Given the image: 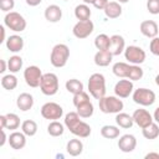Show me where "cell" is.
Listing matches in <instances>:
<instances>
[{"mask_svg": "<svg viewBox=\"0 0 159 159\" xmlns=\"http://www.w3.org/2000/svg\"><path fill=\"white\" fill-rule=\"evenodd\" d=\"M88 93L94 98L99 99L106 96V78L102 73H92L88 78Z\"/></svg>", "mask_w": 159, "mask_h": 159, "instance_id": "cell-1", "label": "cell"}, {"mask_svg": "<svg viewBox=\"0 0 159 159\" xmlns=\"http://www.w3.org/2000/svg\"><path fill=\"white\" fill-rule=\"evenodd\" d=\"M98 106L99 111L104 114H111V113H119L124 108V103L119 97L117 96H103L102 98L98 99Z\"/></svg>", "mask_w": 159, "mask_h": 159, "instance_id": "cell-2", "label": "cell"}, {"mask_svg": "<svg viewBox=\"0 0 159 159\" xmlns=\"http://www.w3.org/2000/svg\"><path fill=\"white\" fill-rule=\"evenodd\" d=\"M70 57V48L65 43H57L52 47L50 55V62L56 68H62L66 66Z\"/></svg>", "mask_w": 159, "mask_h": 159, "instance_id": "cell-3", "label": "cell"}, {"mask_svg": "<svg viewBox=\"0 0 159 159\" xmlns=\"http://www.w3.org/2000/svg\"><path fill=\"white\" fill-rule=\"evenodd\" d=\"M4 25L7 29H10L11 31L22 32L26 29V25L27 24H26L25 17L20 12L10 11V12H6V15L4 17Z\"/></svg>", "mask_w": 159, "mask_h": 159, "instance_id": "cell-4", "label": "cell"}, {"mask_svg": "<svg viewBox=\"0 0 159 159\" xmlns=\"http://www.w3.org/2000/svg\"><path fill=\"white\" fill-rule=\"evenodd\" d=\"M132 98H133L134 103H137L142 107H149V106L154 104L157 96L152 89L142 87V88H137L133 91Z\"/></svg>", "mask_w": 159, "mask_h": 159, "instance_id": "cell-5", "label": "cell"}, {"mask_svg": "<svg viewBox=\"0 0 159 159\" xmlns=\"http://www.w3.org/2000/svg\"><path fill=\"white\" fill-rule=\"evenodd\" d=\"M40 89L45 96H55L58 91V77L52 72L43 73Z\"/></svg>", "mask_w": 159, "mask_h": 159, "instance_id": "cell-6", "label": "cell"}, {"mask_svg": "<svg viewBox=\"0 0 159 159\" xmlns=\"http://www.w3.org/2000/svg\"><path fill=\"white\" fill-rule=\"evenodd\" d=\"M42 76H43V73H42V71L39 66L31 65V66H27L24 70V80H25L26 84L32 87V88L40 87Z\"/></svg>", "mask_w": 159, "mask_h": 159, "instance_id": "cell-7", "label": "cell"}, {"mask_svg": "<svg viewBox=\"0 0 159 159\" xmlns=\"http://www.w3.org/2000/svg\"><path fill=\"white\" fill-rule=\"evenodd\" d=\"M41 116L48 120H58L63 116V108L56 102H47L41 107Z\"/></svg>", "mask_w": 159, "mask_h": 159, "instance_id": "cell-8", "label": "cell"}, {"mask_svg": "<svg viewBox=\"0 0 159 159\" xmlns=\"http://www.w3.org/2000/svg\"><path fill=\"white\" fill-rule=\"evenodd\" d=\"M124 57L130 65H142L145 61V51L135 45H130L124 50Z\"/></svg>", "mask_w": 159, "mask_h": 159, "instance_id": "cell-9", "label": "cell"}, {"mask_svg": "<svg viewBox=\"0 0 159 159\" xmlns=\"http://www.w3.org/2000/svg\"><path fill=\"white\" fill-rule=\"evenodd\" d=\"M94 30V24L92 22V20H83V21H77L72 29V34L76 39L82 40L88 37Z\"/></svg>", "mask_w": 159, "mask_h": 159, "instance_id": "cell-10", "label": "cell"}, {"mask_svg": "<svg viewBox=\"0 0 159 159\" xmlns=\"http://www.w3.org/2000/svg\"><path fill=\"white\" fill-rule=\"evenodd\" d=\"M134 91L133 81L128 78H122L114 84V94L119 98H128Z\"/></svg>", "mask_w": 159, "mask_h": 159, "instance_id": "cell-11", "label": "cell"}, {"mask_svg": "<svg viewBox=\"0 0 159 159\" xmlns=\"http://www.w3.org/2000/svg\"><path fill=\"white\" fill-rule=\"evenodd\" d=\"M132 117H133L134 123H135L139 128H142V129L145 128V127H148L149 124H152V123L154 122L153 116H152L147 109H144V108H138V109H135V111L133 112Z\"/></svg>", "mask_w": 159, "mask_h": 159, "instance_id": "cell-12", "label": "cell"}, {"mask_svg": "<svg viewBox=\"0 0 159 159\" xmlns=\"http://www.w3.org/2000/svg\"><path fill=\"white\" fill-rule=\"evenodd\" d=\"M137 147V139L133 134H123L118 139V148L123 153H132Z\"/></svg>", "mask_w": 159, "mask_h": 159, "instance_id": "cell-13", "label": "cell"}, {"mask_svg": "<svg viewBox=\"0 0 159 159\" xmlns=\"http://www.w3.org/2000/svg\"><path fill=\"white\" fill-rule=\"evenodd\" d=\"M139 30L142 35H144L148 39H153L159 32V26L154 20H144L139 25Z\"/></svg>", "mask_w": 159, "mask_h": 159, "instance_id": "cell-14", "label": "cell"}, {"mask_svg": "<svg viewBox=\"0 0 159 159\" xmlns=\"http://www.w3.org/2000/svg\"><path fill=\"white\" fill-rule=\"evenodd\" d=\"M26 134L21 130V132H17V130H12V133L9 135V144L12 149L15 150H20L22 149L25 145H26Z\"/></svg>", "mask_w": 159, "mask_h": 159, "instance_id": "cell-15", "label": "cell"}, {"mask_svg": "<svg viewBox=\"0 0 159 159\" xmlns=\"http://www.w3.org/2000/svg\"><path fill=\"white\" fill-rule=\"evenodd\" d=\"M125 50V40L123 36L120 35H112L111 36V46H109V51L113 56H119L120 53H123Z\"/></svg>", "mask_w": 159, "mask_h": 159, "instance_id": "cell-16", "label": "cell"}, {"mask_svg": "<svg viewBox=\"0 0 159 159\" xmlns=\"http://www.w3.org/2000/svg\"><path fill=\"white\" fill-rule=\"evenodd\" d=\"M45 19L48 21V22H58L61 19H62V9L56 5V4H52V5H48L46 9H45Z\"/></svg>", "mask_w": 159, "mask_h": 159, "instance_id": "cell-17", "label": "cell"}, {"mask_svg": "<svg viewBox=\"0 0 159 159\" xmlns=\"http://www.w3.org/2000/svg\"><path fill=\"white\" fill-rule=\"evenodd\" d=\"M5 45H6V48L10 52L17 53L24 48V39L20 35H11L6 39Z\"/></svg>", "mask_w": 159, "mask_h": 159, "instance_id": "cell-18", "label": "cell"}, {"mask_svg": "<svg viewBox=\"0 0 159 159\" xmlns=\"http://www.w3.org/2000/svg\"><path fill=\"white\" fill-rule=\"evenodd\" d=\"M16 106L22 112L30 111L34 107V97H32V94H30L27 92L20 93L17 96V98H16Z\"/></svg>", "mask_w": 159, "mask_h": 159, "instance_id": "cell-19", "label": "cell"}, {"mask_svg": "<svg viewBox=\"0 0 159 159\" xmlns=\"http://www.w3.org/2000/svg\"><path fill=\"white\" fill-rule=\"evenodd\" d=\"M70 132H71L73 135L78 137V138H87V137L91 135L92 128H91V125L87 124L86 122H83V120H78V122L70 129Z\"/></svg>", "mask_w": 159, "mask_h": 159, "instance_id": "cell-20", "label": "cell"}, {"mask_svg": "<svg viewBox=\"0 0 159 159\" xmlns=\"http://www.w3.org/2000/svg\"><path fill=\"white\" fill-rule=\"evenodd\" d=\"M94 63L99 67H106L109 66V63L113 60V55L111 53L109 50H98L94 55Z\"/></svg>", "mask_w": 159, "mask_h": 159, "instance_id": "cell-21", "label": "cell"}, {"mask_svg": "<svg viewBox=\"0 0 159 159\" xmlns=\"http://www.w3.org/2000/svg\"><path fill=\"white\" fill-rule=\"evenodd\" d=\"M66 152L71 155V157H78L82 154L83 152V143L81 139L75 138V139H70L66 144Z\"/></svg>", "mask_w": 159, "mask_h": 159, "instance_id": "cell-22", "label": "cell"}, {"mask_svg": "<svg viewBox=\"0 0 159 159\" xmlns=\"http://www.w3.org/2000/svg\"><path fill=\"white\" fill-rule=\"evenodd\" d=\"M103 11L108 19H117L122 15V6L118 1H109Z\"/></svg>", "mask_w": 159, "mask_h": 159, "instance_id": "cell-23", "label": "cell"}, {"mask_svg": "<svg viewBox=\"0 0 159 159\" xmlns=\"http://www.w3.org/2000/svg\"><path fill=\"white\" fill-rule=\"evenodd\" d=\"M76 112L78 113V116L81 118H89V117H92L93 113H94V107H93L91 99L78 104L76 107Z\"/></svg>", "mask_w": 159, "mask_h": 159, "instance_id": "cell-24", "label": "cell"}, {"mask_svg": "<svg viewBox=\"0 0 159 159\" xmlns=\"http://www.w3.org/2000/svg\"><path fill=\"white\" fill-rule=\"evenodd\" d=\"M116 123L119 128H123V129H128V128H132V125L134 124V120H133V117L129 116L128 113H124V112H119L117 113L116 116Z\"/></svg>", "mask_w": 159, "mask_h": 159, "instance_id": "cell-25", "label": "cell"}, {"mask_svg": "<svg viewBox=\"0 0 159 159\" xmlns=\"http://www.w3.org/2000/svg\"><path fill=\"white\" fill-rule=\"evenodd\" d=\"M91 15H92V11H91L88 4H80L75 7V16L78 21L89 20Z\"/></svg>", "mask_w": 159, "mask_h": 159, "instance_id": "cell-26", "label": "cell"}, {"mask_svg": "<svg viewBox=\"0 0 159 159\" xmlns=\"http://www.w3.org/2000/svg\"><path fill=\"white\" fill-rule=\"evenodd\" d=\"M119 134H120V129L118 125L106 124L101 128V135L106 139H116L119 137Z\"/></svg>", "mask_w": 159, "mask_h": 159, "instance_id": "cell-27", "label": "cell"}, {"mask_svg": "<svg viewBox=\"0 0 159 159\" xmlns=\"http://www.w3.org/2000/svg\"><path fill=\"white\" fill-rule=\"evenodd\" d=\"M129 67H130V63H127V62H116L113 65V67H112V72L118 78H127L128 72H129Z\"/></svg>", "mask_w": 159, "mask_h": 159, "instance_id": "cell-28", "label": "cell"}, {"mask_svg": "<svg viewBox=\"0 0 159 159\" xmlns=\"http://www.w3.org/2000/svg\"><path fill=\"white\" fill-rule=\"evenodd\" d=\"M17 83H19L17 77L11 72L9 75H4L1 77V86L6 91H14L17 87Z\"/></svg>", "mask_w": 159, "mask_h": 159, "instance_id": "cell-29", "label": "cell"}, {"mask_svg": "<svg viewBox=\"0 0 159 159\" xmlns=\"http://www.w3.org/2000/svg\"><path fill=\"white\" fill-rule=\"evenodd\" d=\"M65 124H62L58 120H51L47 125V133L51 137H61L65 132Z\"/></svg>", "mask_w": 159, "mask_h": 159, "instance_id": "cell-30", "label": "cell"}, {"mask_svg": "<svg viewBox=\"0 0 159 159\" xmlns=\"http://www.w3.org/2000/svg\"><path fill=\"white\" fill-rule=\"evenodd\" d=\"M142 134L145 139H149V140H153L155 138L159 137V125L157 122H153L152 124H149L148 127L143 128L142 129Z\"/></svg>", "mask_w": 159, "mask_h": 159, "instance_id": "cell-31", "label": "cell"}, {"mask_svg": "<svg viewBox=\"0 0 159 159\" xmlns=\"http://www.w3.org/2000/svg\"><path fill=\"white\" fill-rule=\"evenodd\" d=\"M20 117L15 113H7L5 114V129L10 130H16L20 127Z\"/></svg>", "mask_w": 159, "mask_h": 159, "instance_id": "cell-32", "label": "cell"}, {"mask_svg": "<svg viewBox=\"0 0 159 159\" xmlns=\"http://www.w3.org/2000/svg\"><path fill=\"white\" fill-rule=\"evenodd\" d=\"M65 86H66L67 92H70L72 94H76V93H80V92L83 91V83L80 80H77V78L67 80L66 83H65Z\"/></svg>", "mask_w": 159, "mask_h": 159, "instance_id": "cell-33", "label": "cell"}, {"mask_svg": "<svg viewBox=\"0 0 159 159\" xmlns=\"http://www.w3.org/2000/svg\"><path fill=\"white\" fill-rule=\"evenodd\" d=\"M94 46L97 50H109L111 37L106 34H99L94 39Z\"/></svg>", "mask_w": 159, "mask_h": 159, "instance_id": "cell-34", "label": "cell"}, {"mask_svg": "<svg viewBox=\"0 0 159 159\" xmlns=\"http://www.w3.org/2000/svg\"><path fill=\"white\" fill-rule=\"evenodd\" d=\"M21 130L27 137H34L37 133V123L32 119H26L21 123Z\"/></svg>", "mask_w": 159, "mask_h": 159, "instance_id": "cell-35", "label": "cell"}, {"mask_svg": "<svg viewBox=\"0 0 159 159\" xmlns=\"http://www.w3.org/2000/svg\"><path fill=\"white\" fill-rule=\"evenodd\" d=\"M22 58L17 55H14L7 60V70L11 73H16L22 68Z\"/></svg>", "mask_w": 159, "mask_h": 159, "instance_id": "cell-36", "label": "cell"}, {"mask_svg": "<svg viewBox=\"0 0 159 159\" xmlns=\"http://www.w3.org/2000/svg\"><path fill=\"white\" fill-rule=\"evenodd\" d=\"M143 75H144V71L139 65H130L127 78L130 81H139L143 77Z\"/></svg>", "mask_w": 159, "mask_h": 159, "instance_id": "cell-37", "label": "cell"}, {"mask_svg": "<svg viewBox=\"0 0 159 159\" xmlns=\"http://www.w3.org/2000/svg\"><path fill=\"white\" fill-rule=\"evenodd\" d=\"M78 120H81V117L78 116L77 112H68L66 116H65V125L66 128L70 130Z\"/></svg>", "mask_w": 159, "mask_h": 159, "instance_id": "cell-38", "label": "cell"}, {"mask_svg": "<svg viewBox=\"0 0 159 159\" xmlns=\"http://www.w3.org/2000/svg\"><path fill=\"white\" fill-rule=\"evenodd\" d=\"M86 101H89V94H88L87 92L82 91V92H80V93L73 94L72 102H73V106H75V107H77L78 104H81V103H83V102H86Z\"/></svg>", "mask_w": 159, "mask_h": 159, "instance_id": "cell-39", "label": "cell"}, {"mask_svg": "<svg viewBox=\"0 0 159 159\" xmlns=\"http://www.w3.org/2000/svg\"><path fill=\"white\" fill-rule=\"evenodd\" d=\"M147 10L152 15L159 14V0H148L147 1Z\"/></svg>", "mask_w": 159, "mask_h": 159, "instance_id": "cell-40", "label": "cell"}, {"mask_svg": "<svg viewBox=\"0 0 159 159\" xmlns=\"http://www.w3.org/2000/svg\"><path fill=\"white\" fill-rule=\"evenodd\" d=\"M15 6V0H0V9L4 12H10Z\"/></svg>", "mask_w": 159, "mask_h": 159, "instance_id": "cell-41", "label": "cell"}, {"mask_svg": "<svg viewBox=\"0 0 159 159\" xmlns=\"http://www.w3.org/2000/svg\"><path fill=\"white\" fill-rule=\"evenodd\" d=\"M149 50L153 55L155 56H159V37L155 36L150 40V43H149Z\"/></svg>", "mask_w": 159, "mask_h": 159, "instance_id": "cell-42", "label": "cell"}, {"mask_svg": "<svg viewBox=\"0 0 159 159\" xmlns=\"http://www.w3.org/2000/svg\"><path fill=\"white\" fill-rule=\"evenodd\" d=\"M108 2H109V0H94V2L92 5L98 10H104V7L107 6Z\"/></svg>", "mask_w": 159, "mask_h": 159, "instance_id": "cell-43", "label": "cell"}, {"mask_svg": "<svg viewBox=\"0 0 159 159\" xmlns=\"http://www.w3.org/2000/svg\"><path fill=\"white\" fill-rule=\"evenodd\" d=\"M25 1H26V4H27L29 6H37V5L41 4L42 0H25Z\"/></svg>", "mask_w": 159, "mask_h": 159, "instance_id": "cell-44", "label": "cell"}, {"mask_svg": "<svg viewBox=\"0 0 159 159\" xmlns=\"http://www.w3.org/2000/svg\"><path fill=\"white\" fill-rule=\"evenodd\" d=\"M0 65H1V68H0V73H4L6 70H7V62L5 60H0Z\"/></svg>", "mask_w": 159, "mask_h": 159, "instance_id": "cell-45", "label": "cell"}, {"mask_svg": "<svg viewBox=\"0 0 159 159\" xmlns=\"http://www.w3.org/2000/svg\"><path fill=\"white\" fill-rule=\"evenodd\" d=\"M0 32H1V39H0V43L5 42V25H1L0 26Z\"/></svg>", "mask_w": 159, "mask_h": 159, "instance_id": "cell-46", "label": "cell"}, {"mask_svg": "<svg viewBox=\"0 0 159 159\" xmlns=\"http://www.w3.org/2000/svg\"><path fill=\"white\" fill-rule=\"evenodd\" d=\"M150 158H155V159H159V153H155V152H150V153L145 154V159H150Z\"/></svg>", "mask_w": 159, "mask_h": 159, "instance_id": "cell-47", "label": "cell"}, {"mask_svg": "<svg viewBox=\"0 0 159 159\" xmlns=\"http://www.w3.org/2000/svg\"><path fill=\"white\" fill-rule=\"evenodd\" d=\"M1 135H2V139H1V142H0V147H4V144L6 143V139H9V138L6 137V134H5V129H1Z\"/></svg>", "mask_w": 159, "mask_h": 159, "instance_id": "cell-48", "label": "cell"}, {"mask_svg": "<svg viewBox=\"0 0 159 159\" xmlns=\"http://www.w3.org/2000/svg\"><path fill=\"white\" fill-rule=\"evenodd\" d=\"M153 118H154V122L159 123V107H157V108H155L154 114H153Z\"/></svg>", "mask_w": 159, "mask_h": 159, "instance_id": "cell-49", "label": "cell"}, {"mask_svg": "<svg viewBox=\"0 0 159 159\" xmlns=\"http://www.w3.org/2000/svg\"><path fill=\"white\" fill-rule=\"evenodd\" d=\"M0 128L5 129V114L0 116Z\"/></svg>", "mask_w": 159, "mask_h": 159, "instance_id": "cell-50", "label": "cell"}, {"mask_svg": "<svg viewBox=\"0 0 159 159\" xmlns=\"http://www.w3.org/2000/svg\"><path fill=\"white\" fill-rule=\"evenodd\" d=\"M84 4H93L94 2V0H82Z\"/></svg>", "mask_w": 159, "mask_h": 159, "instance_id": "cell-51", "label": "cell"}, {"mask_svg": "<svg viewBox=\"0 0 159 159\" xmlns=\"http://www.w3.org/2000/svg\"><path fill=\"white\" fill-rule=\"evenodd\" d=\"M119 4H127L128 1H130V0H117Z\"/></svg>", "mask_w": 159, "mask_h": 159, "instance_id": "cell-52", "label": "cell"}, {"mask_svg": "<svg viewBox=\"0 0 159 159\" xmlns=\"http://www.w3.org/2000/svg\"><path fill=\"white\" fill-rule=\"evenodd\" d=\"M155 84H157V86H159V75H157V76H155Z\"/></svg>", "mask_w": 159, "mask_h": 159, "instance_id": "cell-53", "label": "cell"}, {"mask_svg": "<svg viewBox=\"0 0 159 159\" xmlns=\"http://www.w3.org/2000/svg\"><path fill=\"white\" fill-rule=\"evenodd\" d=\"M63 1H68V0H63Z\"/></svg>", "mask_w": 159, "mask_h": 159, "instance_id": "cell-54", "label": "cell"}]
</instances>
